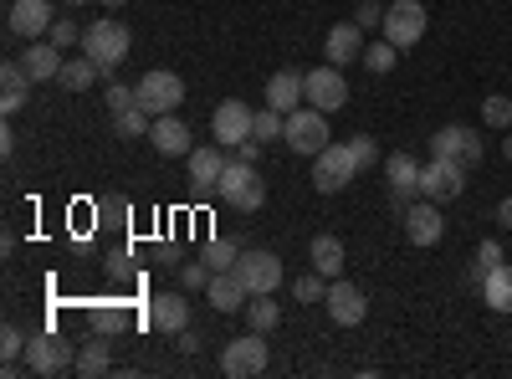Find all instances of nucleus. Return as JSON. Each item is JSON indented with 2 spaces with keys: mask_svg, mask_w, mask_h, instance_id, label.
Here are the masks:
<instances>
[{
  "mask_svg": "<svg viewBox=\"0 0 512 379\" xmlns=\"http://www.w3.org/2000/svg\"><path fill=\"white\" fill-rule=\"evenodd\" d=\"M128 318H123V308H108V303H98L93 308V333H118Z\"/></svg>",
  "mask_w": 512,
  "mask_h": 379,
  "instance_id": "41",
  "label": "nucleus"
},
{
  "mask_svg": "<svg viewBox=\"0 0 512 379\" xmlns=\"http://www.w3.org/2000/svg\"><path fill=\"white\" fill-rule=\"evenodd\" d=\"M113 129H118V139H149V129H154V118L134 103V108H123V113H113Z\"/></svg>",
  "mask_w": 512,
  "mask_h": 379,
  "instance_id": "32",
  "label": "nucleus"
},
{
  "mask_svg": "<svg viewBox=\"0 0 512 379\" xmlns=\"http://www.w3.org/2000/svg\"><path fill=\"white\" fill-rule=\"evenodd\" d=\"M103 6H108V11H123V6H128V0H103Z\"/></svg>",
  "mask_w": 512,
  "mask_h": 379,
  "instance_id": "48",
  "label": "nucleus"
},
{
  "mask_svg": "<svg viewBox=\"0 0 512 379\" xmlns=\"http://www.w3.org/2000/svg\"><path fill=\"white\" fill-rule=\"evenodd\" d=\"M482 303L492 313H512V262H497L487 277H482Z\"/></svg>",
  "mask_w": 512,
  "mask_h": 379,
  "instance_id": "26",
  "label": "nucleus"
},
{
  "mask_svg": "<svg viewBox=\"0 0 512 379\" xmlns=\"http://www.w3.org/2000/svg\"><path fill=\"white\" fill-rule=\"evenodd\" d=\"M359 62H364V72H374V77H390V72H395V62H400V47L379 36V41H369V47H364V57H359Z\"/></svg>",
  "mask_w": 512,
  "mask_h": 379,
  "instance_id": "30",
  "label": "nucleus"
},
{
  "mask_svg": "<svg viewBox=\"0 0 512 379\" xmlns=\"http://www.w3.org/2000/svg\"><path fill=\"white\" fill-rule=\"evenodd\" d=\"M267 364H272V349H267V333H256V328L231 339L226 354H221V369L231 379H256V374H267Z\"/></svg>",
  "mask_w": 512,
  "mask_h": 379,
  "instance_id": "4",
  "label": "nucleus"
},
{
  "mask_svg": "<svg viewBox=\"0 0 512 379\" xmlns=\"http://www.w3.org/2000/svg\"><path fill=\"white\" fill-rule=\"evenodd\" d=\"M425 26H431V16H425L420 0H395V6H384V41H395V47H415V41L425 36Z\"/></svg>",
  "mask_w": 512,
  "mask_h": 379,
  "instance_id": "8",
  "label": "nucleus"
},
{
  "mask_svg": "<svg viewBox=\"0 0 512 379\" xmlns=\"http://www.w3.org/2000/svg\"><path fill=\"white\" fill-rule=\"evenodd\" d=\"M128 47H134V36H128V26L108 11V16H98L88 31H82V52H88L98 67H103V77H113V67L128 57Z\"/></svg>",
  "mask_w": 512,
  "mask_h": 379,
  "instance_id": "1",
  "label": "nucleus"
},
{
  "mask_svg": "<svg viewBox=\"0 0 512 379\" xmlns=\"http://www.w3.org/2000/svg\"><path fill=\"white\" fill-rule=\"evenodd\" d=\"M210 277H216V272L205 267V257H200V262H185V267H180V282H185L190 292H205V287H210Z\"/></svg>",
  "mask_w": 512,
  "mask_h": 379,
  "instance_id": "40",
  "label": "nucleus"
},
{
  "mask_svg": "<svg viewBox=\"0 0 512 379\" xmlns=\"http://www.w3.org/2000/svg\"><path fill=\"white\" fill-rule=\"evenodd\" d=\"M497 262H502V246H497V241H482V246H477V257H472V282H482Z\"/></svg>",
  "mask_w": 512,
  "mask_h": 379,
  "instance_id": "39",
  "label": "nucleus"
},
{
  "mask_svg": "<svg viewBox=\"0 0 512 379\" xmlns=\"http://www.w3.org/2000/svg\"><path fill=\"white\" fill-rule=\"evenodd\" d=\"M108 364H113L108 359V333H93V339L77 349V374L82 379H98V374H108Z\"/></svg>",
  "mask_w": 512,
  "mask_h": 379,
  "instance_id": "29",
  "label": "nucleus"
},
{
  "mask_svg": "<svg viewBox=\"0 0 512 379\" xmlns=\"http://www.w3.org/2000/svg\"><path fill=\"white\" fill-rule=\"evenodd\" d=\"M282 134H287V113H277V108H262V113H256V129H251V139L272 144V139H282Z\"/></svg>",
  "mask_w": 512,
  "mask_h": 379,
  "instance_id": "35",
  "label": "nucleus"
},
{
  "mask_svg": "<svg viewBox=\"0 0 512 379\" xmlns=\"http://www.w3.org/2000/svg\"><path fill=\"white\" fill-rule=\"evenodd\" d=\"M282 139H287L292 154H308V159H313V154L328 149V139H333V134H328V113L303 103L297 113H287V134H282Z\"/></svg>",
  "mask_w": 512,
  "mask_h": 379,
  "instance_id": "6",
  "label": "nucleus"
},
{
  "mask_svg": "<svg viewBox=\"0 0 512 379\" xmlns=\"http://www.w3.org/2000/svg\"><path fill=\"white\" fill-rule=\"evenodd\" d=\"M303 103H308V98H303V72L282 67V72L267 77V108H277V113H297Z\"/></svg>",
  "mask_w": 512,
  "mask_h": 379,
  "instance_id": "21",
  "label": "nucleus"
},
{
  "mask_svg": "<svg viewBox=\"0 0 512 379\" xmlns=\"http://www.w3.org/2000/svg\"><path fill=\"white\" fill-rule=\"evenodd\" d=\"M502 154H507V159H512V139H502Z\"/></svg>",
  "mask_w": 512,
  "mask_h": 379,
  "instance_id": "49",
  "label": "nucleus"
},
{
  "mask_svg": "<svg viewBox=\"0 0 512 379\" xmlns=\"http://www.w3.org/2000/svg\"><path fill=\"white\" fill-rule=\"evenodd\" d=\"M221 200H226L231 210H262L267 180L256 175V164H246V159H231V164H226V175H221Z\"/></svg>",
  "mask_w": 512,
  "mask_h": 379,
  "instance_id": "5",
  "label": "nucleus"
},
{
  "mask_svg": "<svg viewBox=\"0 0 512 379\" xmlns=\"http://www.w3.org/2000/svg\"><path fill=\"white\" fill-rule=\"evenodd\" d=\"M251 129H256V113L241 98H226L216 113H210V134H216V144H226V149H236L241 139H251Z\"/></svg>",
  "mask_w": 512,
  "mask_h": 379,
  "instance_id": "17",
  "label": "nucleus"
},
{
  "mask_svg": "<svg viewBox=\"0 0 512 379\" xmlns=\"http://www.w3.org/2000/svg\"><path fill=\"white\" fill-rule=\"evenodd\" d=\"M0 88H6V98H0V108H6V118L26 108V98H31V72L21 67V57L0 67Z\"/></svg>",
  "mask_w": 512,
  "mask_h": 379,
  "instance_id": "25",
  "label": "nucleus"
},
{
  "mask_svg": "<svg viewBox=\"0 0 512 379\" xmlns=\"http://www.w3.org/2000/svg\"><path fill=\"white\" fill-rule=\"evenodd\" d=\"M190 159V190H195V200H205V195H221V175H226V144H205V149H190L185 154Z\"/></svg>",
  "mask_w": 512,
  "mask_h": 379,
  "instance_id": "11",
  "label": "nucleus"
},
{
  "mask_svg": "<svg viewBox=\"0 0 512 379\" xmlns=\"http://www.w3.org/2000/svg\"><path fill=\"white\" fill-rule=\"evenodd\" d=\"M175 349H180V354H200V333L180 328V333H175Z\"/></svg>",
  "mask_w": 512,
  "mask_h": 379,
  "instance_id": "45",
  "label": "nucleus"
},
{
  "mask_svg": "<svg viewBox=\"0 0 512 379\" xmlns=\"http://www.w3.org/2000/svg\"><path fill=\"white\" fill-rule=\"evenodd\" d=\"M497 226L512 231V195H502V205H497Z\"/></svg>",
  "mask_w": 512,
  "mask_h": 379,
  "instance_id": "47",
  "label": "nucleus"
},
{
  "mask_svg": "<svg viewBox=\"0 0 512 379\" xmlns=\"http://www.w3.org/2000/svg\"><path fill=\"white\" fill-rule=\"evenodd\" d=\"M149 139H154V149L164 154V159H180V154H190V129L175 118V113H164V118H154V129H149Z\"/></svg>",
  "mask_w": 512,
  "mask_h": 379,
  "instance_id": "23",
  "label": "nucleus"
},
{
  "mask_svg": "<svg viewBox=\"0 0 512 379\" xmlns=\"http://www.w3.org/2000/svg\"><path fill=\"white\" fill-rule=\"evenodd\" d=\"M349 149H354V159H359V170H369V164H379V144H374L369 134H354V139H349Z\"/></svg>",
  "mask_w": 512,
  "mask_h": 379,
  "instance_id": "42",
  "label": "nucleus"
},
{
  "mask_svg": "<svg viewBox=\"0 0 512 379\" xmlns=\"http://www.w3.org/2000/svg\"><path fill=\"white\" fill-rule=\"evenodd\" d=\"M236 159L256 164V159H262V139H241V144H236Z\"/></svg>",
  "mask_w": 512,
  "mask_h": 379,
  "instance_id": "46",
  "label": "nucleus"
},
{
  "mask_svg": "<svg viewBox=\"0 0 512 379\" xmlns=\"http://www.w3.org/2000/svg\"><path fill=\"white\" fill-rule=\"evenodd\" d=\"M431 154L436 159H456V164H482V134L472 129V123H446V129L431 134Z\"/></svg>",
  "mask_w": 512,
  "mask_h": 379,
  "instance_id": "10",
  "label": "nucleus"
},
{
  "mask_svg": "<svg viewBox=\"0 0 512 379\" xmlns=\"http://www.w3.org/2000/svg\"><path fill=\"white\" fill-rule=\"evenodd\" d=\"M62 6H88V0H62Z\"/></svg>",
  "mask_w": 512,
  "mask_h": 379,
  "instance_id": "50",
  "label": "nucleus"
},
{
  "mask_svg": "<svg viewBox=\"0 0 512 379\" xmlns=\"http://www.w3.org/2000/svg\"><path fill=\"white\" fill-rule=\"evenodd\" d=\"M364 26L359 21H338L333 31H328V41H323V57L333 62V67H349V62H359L364 57Z\"/></svg>",
  "mask_w": 512,
  "mask_h": 379,
  "instance_id": "18",
  "label": "nucleus"
},
{
  "mask_svg": "<svg viewBox=\"0 0 512 379\" xmlns=\"http://www.w3.org/2000/svg\"><path fill=\"white\" fill-rule=\"evenodd\" d=\"M303 98H308V108L338 113V108L349 103V82H344V67H333V62H323V67L303 72Z\"/></svg>",
  "mask_w": 512,
  "mask_h": 379,
  "instance_id": "7",
  "label": "nucleus"
},
{
  "mask_svg": "<svg viewBox=\"0 0 512 379\" xmlns=\"http://www.w3.org/2000/svg\"><path fill=\"white\" fill-rule=\"evenodd\" d=\"M461 190H466V164H456V159H436V154H431V164H420V195H425V200L451 205Z\"/></svg>",
  "mask_w": 512,
  "mask_h": 379,
  "instance_id": "9",
  "label": "nucleus"
},
{
  "mask_svg": "<svg viewBox=\"0 0 512 379\" xmlns=\"http://www.w3.org/2000/svg\"><path fill=\"white\" fill-rule=\"evenodd\" d=\"M384 180H390V195H395L400 210H405L410 200H420V164H415L405 149L384 159Z\"/></svg>",
  "mask_w": 512,
  "mask_h": 379,
  "instance_id": "19",
  "label": "nucleus"
},
{
  "mask_svg": "<svg viewBox=\"0 0 512 379\" xmlns=\"http://www.w3.org/2000/svg\"><path fill=\"white\" fill-rule=\"evenodd\" d=\"M354 21H359L364 31H374V26H384V6H379V0H359V11H354Z\"/></svg>",
  "mask_w": 512,
  "mask_h": 379,
  "instance_id": "43",
  "label": "nucleus"
},
{
  "mask_svg": "<svg viewBox=\"0 0 512 379\" xmlns=\"http://www.w3.org/2000/svg\"><path fill=\"white\" fill-rule=\"evenodd\" d=\"M292 298L297 303H323L328 298V277L323 272H303V277L292 282Z\"/></svg>",
  "mask_w": 512,
  "mask_h": 379,
  "instance_id": "34",
  "label": "nucleus"
},
{
  "mask_svg": "<svg viewBox=\"0 0 512 379\" xmlns=\"http://www.w3.org/2000/svg\"><path fill=\"white\" fill-rule=\"evenodd\" d=\"M349 180H359V159L349 144H328L313 154V190L318 195H338Z\"/></svg>",
  "mask_w": 512,
  "mask_h": 379,
  "instance_id": "3",
  "label": "nucleus"
},
{
  "mask_svg": "<svg viewBox=\"0 0 512 379\" xmlns=\"http://www.w3.org/2000/svg\"><path fill=\"white\" fill-rule=\"evenodd\" d=\"M47 36H52V41H57V47H62V52H72V47H82V26H77V21H72V16H57V21H52V31H47Z\"/></svg>",
  "mask_w": 512,
  "mask_h": 379,
  "instance_id": "38",
  "label": "nucleus"
},
{
  "mask_svg": "<svg viewBox=\"0 0 512 379\" xmlns=\"http://www.w3.org/2000/svg\"><path fill=\"white\" fill-rule=\"evenodd\" d=\"M134 88H123V82H108V113H123V108H134Z\"/></svg>",
  "mask_w": 512,
  "mask_h": 379,
  "instance_id": "44",
  "label": "nucleus"
},
{
  "mask_svg": "<svg viewBox=\"0 0 512 379\" xmlns=\"http://www.w3.org/2000/svg\"><path fill=\"white\" fill-rule=\"evenodd\" d=\"M272 298H277V292H256V298L246 303V323H251L256 333H272V328L282 323V308H277Z\"/></svg>",
  "mask_w": 512,
  "mask_h": 379,
  "instance_id": "31",
  "label": "nucleus"
},
{
  "mask_svg": "<svg viewBox=\"0 0 512 379\" xmlns=\"http://www.w3.org/2000/svg\"><path fill=\"white\" fill-rule=\"evenodd\" d=\"M323 308H328V318H333L338 328H359V323L369 318V298H364V287H359V282H344V277H333V282H328Z\"/></svg>",
  "mask_w": 512,
  "mask_h": 379,
  "instance_id": "13",
  "label": "nucleus"
},
{
  "mask_svg": "<svg viewBox=\"0 0 512 379\" xmlns=\"http://www.w3.org/2000/svg\"><path fill=\"white\" fill-rule=\"evenodd\" d=\"M308 257H313V272H323L328 282L344 277V241H338V236H313Z\"/></svg>",
  "mask_w": 512,
  "mask_h": 379,
  "instance_id": "28",
  "label": "nucleus"
},
{
  "mask_svg": "<svg viewBox=\"0 0 512 379\" xmlns=\"http://www.w3.org/2000/svg\"><path fill=\"white\" fill-rule=\"evenodd\" d=\"M149 323L159 333H180V328H190V303L180 298V292H159V298L149 303Z\"/></svg>",
  "mask_w": 512,
  "mask_h": 379,
  "instance_id": "22",
  "label": "nucleus"
},
{
  "mask_svg": "<svg viewBox=\"0 0 512 379\" xmlns=\"http://www.w3.org/2000/svg\"><path fill=\"white\" fill-rule=\"evenodd\" d=\"M205 298H210V308H216V313H236V308H246L251 292L241 287L236 272H216V277H210V287H205Z\"/></svg>",
  "mask_w": 512,
  "mask_h": 379,
  "instance_id": "24",
  "label": "nucleus"
},
{
  "mask_svg": "<svg viewBox=\"0 0 512 379\" xmlns=\"http://www.w3.org/2000/svg\"><path fill=\"white\" fill-rule=\"evenodd\" d=\"M231 272L241 277V287L251 292V298H256V292H277V287H282V262H277V251H241Z\"/></svg>",
  "mask_w": 512,
  "mask_h": 379,
  "instance_id": "14",
  "label": "nucleus"
},
{
  "mask_svg": "<svg viewBox=\"0 0 512 379\" xmlns=\"http://www.w3.org/2000/svg\"><path fill=\"white\" fill-rule=\"evenodd\" d=\"M52 21H57L52 0H11V11H6V26L21 41H41V36L52 31Z\"/></svg>",
  "mask_w": 512,
  "mask_h": 379,
  "instance_id": "16",
  "label": "nucleus"
},
{
  "mask_svg": "<svg viewBox=\"0 0 512 379\" xmlns=\"http://www.w3.org/2000/svg\"><path fill=\"white\" fill-rule=\"evenodd\" d=\"M26 333L16 328V323H6V328H0V359H6V364H21L26 359Z\"/></svg>",
  "mask_w": 512,
  "mask_h": 379,
  "instance_id": "37",
  "label": "nucleus"
},
{
  "mask_svg": "<svg viewBox=\"0 0 512 379\" xmlns=\"http://www.w3.org/2000/svg\"><path fill=\"white\" fill-rule=\"evenodd\" d=\"M62 47L52 36H41V41H26V52H21V67L31 72V82H57V72H62Z\"/></svg>",
  "mask_w": 512,
  "mask_h": 379,
  "instance_id": "20",
  "label": "nucleus"
},
{
  "mask_svg": "<svg viewBox=\"0 0 512 379\" xmlns=\"http://www.w3.org/2000/svg\"><path fill=\"white\" fill-rule=\"evenodd\" d=\"M98 77H103V67H98L88 52H82V57H67V62H62V72H57V82H62L67 93H88Z\"/></svg>",
  "mask_w": 512,
  "mask_h": 379,
  "instance_id": "27",
  "label": "nucleus"
},
{
  "mask_svg": "<svg viewBox=\"0 0 512 379\" xmlns=\"http://www.w3.org/2000/svg\"><path fill=\"white\" fill-rule=\"evenodd\" d=\"M134 98H139V108H144L149 118H164V113H175V108L185 103V77H180V72L154 67V72H144V77H139Z\"/></svg>",
  "mask_w": 512,
  "mask_h": 379,
  "instance_id": "2",
  "label": "nucleus"
},
{
  "mask_svg": "<svg viewBox=\"0 0 512 379\" xmlns=\"http://www.w3.org/2000/svg\"><path fill=\"white\" fill-rule=\"evenodd\" d=\"M200 257H205V267H210V272H231V267H236V257H241V246H236V241H226V236H216V241H210V246L200 251Z\"/></svg>",
  "mask_w": 512,
  "mask_h": 379,
  "instance_id": "33",
  "label": "nucleus"
},
{
  "mask_svg": "<svg viewBox=\"0 0 512 379\" xmlns=\"http://www.w3.org/2000/svg\"><path fill=\"white\" fill-rule=\"evenodd\" d=\"M400 226H405V241L410 246H436L441 236H446V221H441V205L436 200H410L405 210H400Z\"/></svg>",
  "mask_w": 512,
  "mask_h": 379,
  "instance_id": "12",
  "label": "nucleus"
},
{
  "mask_svg": "<svg viewBox=\"0 0 512 379\" xmlns=\"http://www.w3.org/2000/svg\"><path fill=\"white\" fill-rule=\"evenodd\" d=\"M26 369L31 374H62V369H77V354H72L67 339H57V333H36L26 344Z\"/></svg>",
  "mask_w": 512,
  "mask_h": 379,
  "instance_id": "15",
  "label": "nucleus"
},
{
  "mask_svg": "<svg viewBox=\"0 0 512 379\" xmlns=\"http://www.w3.org/2000/svg\"><path fill=\"white\" fill-rule=\"evenodd\" d=\"M482 123L487 129H512V98H502V93L482 98Z\"/></svg>",
  "mask_w": 512,
  "mask_h": 379,
  "instance_id": "36",
  "label": "nucleus"
}]
</instances>
